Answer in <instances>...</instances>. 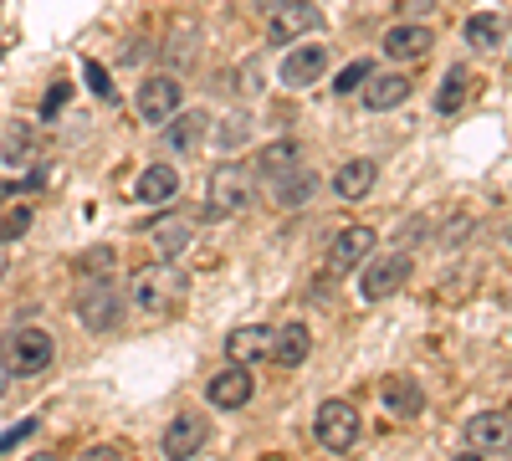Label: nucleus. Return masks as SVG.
<instances>
[{
    "label": "nucleus",
    "mask_w": 512,
    "mask_h": 461,
    "mask_svg": "<svg viewBox=\"0 0 512 461\" xmlns=\"http://www.w3.org/2000/svg\"><path fill=\"white\" fill-rule=\"evenodd\" d=\"M180 292H185V277L169 267L164 257L128 272V303H134L139 313H149V318H159V313L175 308V303H180Z\"/></svg>",
    "instance_id": "nucleus-1"
},
{
    "label": "nucleus",
    "mask_w": 512,
    "mask_h": 461,
    "mask_svg": "<svg viewBox=\"0 0 512 461\" xmlns=\"http://www.w3.org/2000/svg\"><path fill=\"white\" fill-rule=\"evenodd\" d=\"M52 359H57V339H52L47 328H36V323L16 328L11 339L0 344V369L21 374V380H31V374H47Z\"/></svg>",
    "instance_id": "nucleus-2"
},
{
    "label": "nucleus",
    "mask_w": 512,
    "mask_h": 461,
    "mask_svg": "<svg viewBox=\"0 0 512 461\" xmlns=\"http://www.w3.org/2000/svg\"><path fill=\"white\" fill-rule=\"evenodd\" d=\"M72 313L82 318L88 333H113L123 318V292L113 277H82V292L72 298Z\"/></svg>",
    "instance_id": "nucleus-3"
},
{
    "label": "nucleus",
    "mask_w": 512,
    "mask_h": 461,
    "mask_svg": "<svg viewBox=\"0 0 512 461\" xmlns=\"http://www.w3.org/2000/svg\"><path fill=\"white\" fill-rule=\"evenodd\" d=\"M359 431H364V421H359V410L349 400H323L318 415H313V441L323 451H333V456L354 451L359 446Z\"/></svg>",
    "instance_id": "nucleus-4"
},
{
    "label": "nucleus",
    "mask_w": 512,
    "mask_h": 461,
    "mask_svg": "<svg viewBox=\"0 0 512 461\" xmlns=\"http://www.w3.org/2000/svg\"><path fill=\"white\" fill-rule=\"evenodd\" d=\"M256 200V164L246 170V164H221L216 175H210V216H241L251 211Z\"/></svg>",
    "instance_id": "nucleus-5"
},
{
    "label": "nucleus",
    "mask_w": 512,
    "mask_h": 461,
    "mask_svg": "<svg viewBox=\"0 0 512 461\" xmlns=\"http://www.w3.org/2000/svg\"><path fill=\"white\" fill-rule=\"evenodd\" d=\"M410 282V251H379V257L364 262V277H359V298L364 303H384Z\"/></svg>",
    "instance_id": "nucleus-6"
},
{
    "label": "nucleus",
    "mask_w": 512,
    "mask_h": 461,
    "mask_svg": "<svg viewBox=\"0 0 512 461\" xmlns=\"http://www.w3.org/2000/svg\"><path fill=\"white\" fill-rule=\"evenodd\" d=\"M180 108H185V88L175 72H154L139 82V118L144 123H169Z\"/></svg>",
    "instance_id": "nucleus-7"
},
{
    "label": "nucleus",
    "mask_w": 512,
    "mask_h": 461,
    "mask_svg": "<svg viewBox=\"0 0 512 461\" xmlns=\"http://www.w3.org/2000/svg\"><path fill=\"white\" fill-rule=\"evenodd\" d=\"M318 26H323V11L313 6V0H282V6L272 11V21H267V41L272 47H292L297 36H308Z\"/></svg>",
    "instance_id": "nucleus-8"
},
{
    "label": "nucleus",
    "mask_w": 512,
    "mask_h": 461,
    "mask_svg": "<svg viewBox=\"0 0 512 461\" xmlns=\"http://www.w3.org/2000/svg\"><path fill=\"white\" fill-rule=\"evenodd\" d=\"M256 395V380H251V364H226L221 374H210V385H205V400L216 405V410H246V400Z\"/></svg>",
    "instance_id": "nucleus-9"
},
{
    "label": "nucleus",
    "mask_w": 512,
    "mask_h": 461,
    "mask_svg": "<svg viewBox=\"0 0 512 461\" xmlns=\"http://www.w3.org/2000/svg\"><path fill=\"white\" fill-rule=\"evenodd\" d=\"M374 246H379V236L369 226H344L333 236V246H328V277H344V272L364 267Z\"/></svg>",
    "instance_id": "nucleus-10"
},
{
    "label": "nucleus",
    "mask_w": 512,
    "mask_h": 461,
    "mask_svg": "<svg viewBox=\"0 0 512 461\" xmlns=\"http://www.w3.org/2000/svg\"><path fill=\"white\" fill-rule=\"evenodd\" d=\"M379 47H384V57H390V62H420V57H431L436 36H431V26H420V21H400V26L384 31Z\"/></svg>",
    "instance_id": "nucleus-11"
},
{
    "label": "nucleus",
    "mask_w": 512,
    "mask_h": 461,
    "mask_svg": "<svg viewBox=\"0 0 512 461\" xmlns=\"http://www.w3.org/2000/svg\"><path fill=\"white\" fill-rule=\"evenodd\" d=\"M328 72V47H287L277 77H282V88H313V82Z\"/></svg>",
    "instance_id": "nucleus-12"
},
{
    "label": "nucleus",
    "mask_w": 512,
    "mask_h": 461,
    "mask_svg": "<svg viewBox=\"0 0 512 461\" xmlns=\"http://www.w3.org/2000/svg\"><path fill=\"white\" fill-rule=\"evenodd\" d=\"M379 400H384V410H390L395 421H415V415L425 410V390H420L415 374H384Z\"/></svg>",
    "instance_id": "nucleus-13"
},
{
    "label": "nucleus",
    "mask_w": 512,
    "mask_h": 461,
    "mask_svg": "<svg viewBox=\"0 0 512 461\" xmlns=\"http://www.w3.org/2000/svg\"><path fill=\"white\" fill-rule=\"evenodd\" d=\"M512 446V415L482 410L466 421V451H507Z\"/></svg>",
    "instance_id": "nucleus-14"
},
{
    "label": "nucleus",
    "mask_w": 512,
    "mask_h": 461,
    "mask_svg": "<svg viewBox=\"0 0 512 461\" xmlns=\"http://www.w3.org/2000/svg\"><path fill=\"white\" fill-rule=\"evenodd\" d=\"M200 446H205V415H200V410H180L175 421L164 426V456L185 461V456H195Z\"/></svg>",
    "instance_id": "nucleus-15"
},
{
    "label": "nucleus",
    "mask_w": 512,
    "mask_h": 461,
    "mask_svg": "<svg viewBox=\"0 0 512 461\" xmlns=\"http://www.w3.org/2000/svg\"><path fill=\"white\" fill-rule=\"evenodd\" d=\"M359 93H364L369 113H390V108H400L410 98V77L405 72H369Z\"/></svg>",
    "instance_id": "nucleus-16"
},
{
    "label": "nucleus",
    "mask_w": 512,
    "mask_h": 461,
    "mask_svg": "<svg viewBox=\"0 0 512 461\" xmlns=\"http://www.w3.org/2000/svg\"><path fill=\"white\" fill-rule=\"evenodd\" d=\"M226 354H231L236 364H262V359H272V328H267V323H241V328H231V333H226Z\"/></svg>",
    "instance_id": "nucleus-17"
},
{
    "label": "nucleus",
    "mask_w": 512,
    "mask_h": 461,
    "mask_svg": "<svg viewBox=\"0 0 512 461\" xmlns=\"http://www.w3.org/2000/svg\"><path fill=\"white\" fill-rule=\"evenodd\" d=\"M134 195L144 200V205H169V200H175L180 195V170H175V164H144V170H139V180H134Z\"/></svg>",
    "instance_id": "nucleus-18"
},
{
    "label": "nucleus",
    "mask_w": 512,
    "mask_h": 461,
    "mask_svg": "<svg viewBox=\"0 0 512 461\" xmlns=\"http://www.w3.org/2000/svg\"><path fill=\"white\" fill-rule=\"evenodd\" d=\"M313 354V333L303 323H287V328H272V364L282 369H297V364H308Z\"/></svg>",
    "instance_id": "nucleus-19"
},
{
    "label": "nucleus",
    "mask_w": 512,
    "mask_h": 461,
    "mask_svg": "<svg viewBox=\"0 0 512 461\" xmlns=\"http://www.w3.org/2000/svg\"><path fill=\"white\" fill-rule=\"evenodd\" d=\"M205 129H210V118H205L200 108H180L175 118L164 123V139H169V149L190 154V149H200V144H205Z\"/></svg>",
    "instance_id": "nucleus-20"
},
{
    "label": "nucleus",
    "mask_w": 512,
    "mask_h": 461,
    "mask_svg": "<svg viewBox=\"0 0 512 461\" xmlns=\"http://www.w3.org/2000/svg\"><path fill=\"white\" fill-rule=\"evenodd\" d=\"M379 180V164L374 159H349V164H338L333 170V195H344V200H364Z\"/></svg>",
    "instance_id": "nucleus-21"
},
{
    "label": "nucleus",
    "mask_w": 512,
    "mask_h": 461,
    "mask_svg": "<svg viewBox=\"0 0 512 461\" xmlns=\"http://www.w3.org/2000/svg\"><path fill=\"white\" fill-rule=\"evenodd\" d=\"M190 236H195V221H185V216H164V221L149 226V241L159 246L164 262H175L180 251H190Z\"/></svg>",
    "instance_id": "nucleus-22"
},
{
    "label": "nucleus",
    "mask_w": 512,
    "mask_h": 461,
    "mask_svg": "<svg viewBox=\"0 0 512 461\" xmlns=\"http://www.w3.org/2000/svg\"><path fill=\"white\" fill-rule=\"evenodd\" d=\"M313 195H318V175L303 170V164H292V170L277 175V205L282 211H297V205H308Z\"/></svg>",
    "instance_id": "nucleus-23"
},
{
    "label": "nucleus",
    "mask_w": 512,
    "mask_h": 461,
    "mask_svg": "<svg viewBox=\"0 0 512 461\" xmlns=\"http://www.w3.org/2000/svg\"><path fill=\"white\" fill-rule=\"evenodd\" d=\"M0 154H6V164H36V159H41V139H36L31 123H6Z\"/></svg>",
    "instance_id": "nucleus-24"
},
{
    "label": "nucleus",
    "mask_w": 512,
    "mask_h": 461,
    "mask_svg": "<svg viewBox=\"0 0 512 461\" xmlns=\"http://www.w3.org/2000/svg\"><path fill=\"white\" fill-rule=\"evenodd\" d=\"M472 98V67H451L436 88V113H461Z\"/></svg>",
    "instance_id": "nucleus-25"
},
{
    "label": "nucleus",
    "mask_w": 512,
    "mask_h": 461,
    "mask_svg": "<svg viewBox=\"0 0 512 461\" xmlns=\"http://www.w3.org/2000/svg\"><path fill=\"white\" fill-rule=\"evenodd\" d=\"M297 154H303V149H297V139H272L262 154H256V175L277 180L282 170H292V164H297Z\"/></svg>",
    "instance_id": "nucleus-26"
},
{
    "label": "nucleus",
    "mask_w": 512,
    "mask_h": 461,
    "mask_svg": "<svg viewBox=\"0 0 512 461\" xmlns=\"http://www.w3.org/2000/svg\"><path fill=\"white\" fill-rule=\"evenodd\" d=\"M466 47H477V52H492V47H502V16L482 11V16H472V21H466Z\"/></svg>",
    "instance_id": "nucleus-27"
},
{
    "label": "nucleus",
    "mask_w": 512,
    "mask_h": 461,
    "mask_svg": "<svg viewBox=\"0 0 512 461\" xmlns=\"http://www.w3.org/2000/svg\"><path fill=\"white\" fill-rule=\"evenodd\" d=\"M82 277H113V267H118V257H113V246H88L82 257L72 262Z\"/></svg>",
    "instance_id": "nucleus-28"
},
{
    "label": "nucleus",
    "mask_w": 512,
    "mask_h": 461,
    "mask_svg": "<svg viewBox=\"0 0 512 461\" xmlns=\"http://www.w3.org/2000/svg\"><path fill=\"white\" fill-rule=\"evenodd\" d=\"M246 139H251V118H246V113H226V118H221L216 144H221V149H241Z\"/></svg>",
    "instance_id": "nucleus-29"
},
{
    "label": "nucleus",
    "mask_w": 512,
    "mask_h": 461,
    "mask_svg": "<svg viewBox=\"0 0 512 461\" xmlns=\"http://www.w3.org/2000/svg\"><path fill=\"white\" fill-rule=\"evenodd\" d=\"M31 231V211L26 205H11L6 216H0V246H11V241H21Z\"/></svg>",
    "instance_id": "nucleus-30"
},
{
    "label": "nucleus",
    "mask_w": 512,
    "mask_h": 461,
    "mask_svg": "<svg viewBox=\"0 0 512 461\" xmlns=\"http://www.w3.org/2000/svg\"><path fill=\"white\" fill-rule=\"evenodd\" d=\"M369 72H374L369 62H349L344 72H338V77H333V93H338V98H349V93H359V88H364V77H369Z\"/></svg>",
    "instance_id": "nucleus-31"
},
{
    "label": "nucleus",
    "mask_w": 512,
    "mask_h": 461,
    "mask_svg": "<svg viewBox=\"0 0 512 461\" xmlns=\"http://www.w3.org/2000/svg\"><path fill=\"white\" fill-rule=\"evenodd\" d=\"M36 436V421H16L11 431H0V456H6V451H16L21 441H31Z\"/></svg>",
    "instance_id": "nucleus-32"
},
{
    "label": "nucleus",
    "mask_w": 512,
    "mask_h": 461,
    "mask_svg": "<svg viewBox=\"0 0 512 461\" xmlns=\"http://www.w3.org/2000/svg\"><path fill=\"white\" fill-rule=\"evenodd\" d=\"M231 82H236L231 93H246V98H251V93H256V82H262V67L246 62V67H236V72H231Z\"/></svg>",
    "instance_id": "nucleus-33"
},
{
    "label": "nucleus",
    "mask_w": 512,
    "mask_h": 461,
    "mask_svg": "<svg viewBox=\"0 0 512 461\" xmlns=\"http://www.w3.org/2000/svg\"><path fill=\"white\" fill-rule=\"evenodd\" d=\"M82 72H88V82H93V93H98V98H113V77H108L98 62H82Z\"/></svg>",
    "instance_id": "nucleus-34"
},
{
    "label": "nucleus",
    "mask_w": 512,
    "mask_h": 461,
    "mask_svg": "<svg viewBox=\"0 0 512 461\" xmlns=\"http://www.w3.org/2000/svg\"><path fill=\"white\" fill-rule=\"evenodd\" d=\"M67 103V82H57V88H52V98H47V108H41V113H57Z\"/></svg>",
    "instance_id": "nucleus-35"
},
{
    "label": "nucleus",
    "mask_w": 512,
    "mask_h": 461,
    "mask_svg": "<svg viewBox=\"0 0 512 461\" xmlns=\"http://www.w3.org/2000/svg\"><path fill=\"white\" fill-rule=\"evenodd\" d=\"M251 6H256V11H267V16H272V11L282 6V0H251Z\"/></svg>",
    "instance_id": "nucleus-36"
},
{
    "label": "nucleus",
    "mask_w": 512,
    "mask_h": 461,
    "mask_svg": "<svg viewBox=\"0 0 512 461\" xmlns=\"http://www.w3.org/2000/svg\"><path fill=\"white\" fill-rule=\"evenodd\" d=\"M0 272H6V257H0Z\"/></svg>",
    "instance_id": "nucleus-37"
},
{
    "label": "nucleus",
    "mask_w": 512,
    "mask_h": 461,
    "mask_svg": "<svg viewBox=\"0 0 512 461\" xmlns=\"http://www.w3.org/2000/svg\"><path fill=\"white\" fill-rule=\"evenodd\" d=\"M0 57H6V47H0Z\"/></svg>",
    "instance_id": "nucleus-38"
},
{
    "label": "nucleus",
    "mask_w": 512,
    "mask_h": 461,
    "mask_svg": "<svg viewBox=\"0 0 512 461\" xmlns=\"http://www.w3.org/2000/svg\"><path fill=\"white\" fill-rule=\"evenodd\" d=\"M0 385H6V380H0Z\"/></svg>",
    "instance_id": "nucleus-39"
}]
</instances>
